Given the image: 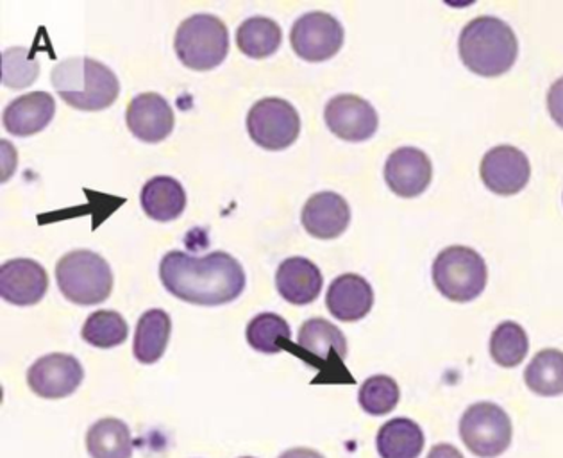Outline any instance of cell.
Returning a JSON list of instances; mask_svg holds the SVG:
<instances>
[{
	"label": "cell",
	"mask_w": 563,
	"mask_h": 458,
	"mask_svg": "<svg viewBox=\"0 0 563 458\" xmlns=\"http://www.w3.org/2000/svg\"><path fill=\"white\" fill-rule=\"evenodd\" d=\"M159 280L177 299L201 306L228 305L245 288L244 268L224 251L206 257L170 251L159 263Z\"/></svg>",
	"instance_id": "6da1fadb"
},
{
	"label": "cell",
	"mask_w": 563,
	"mask_h": 458,
	"mask_svg": "<svg viewBox=\"0 0 563 458\" xmlns=\"http://www.w3.org/2000/svg\"><path fill=\"white\" fill-rule=\"evenodd\" d=\"M460 57L476 76L499 77L516 65L519 42L510 25L496 17H479L460 34Z\"/></svg>",
	"instance_id": "7a4b0ae2"
},
{
	"label": "cell",
	"mask_w": 563,
	"mask_h": 458,
	"mask_svg": "<svg viewBox=\"0 0 563 458\" xmlns=\"http://www.w3.org/2000/svg\"><path fill=\"white\" fill-rule=\"evenodd\" d=\"M53 86L68 106L81 111L110 108L120 94L119 77L91 57H68L53 70Z\"/></svg>",
	"instance_id": "3957f363"
},
{
	"label": "cell",
	"mask_w": 563,
	"mask_h": 458,
	"mask_svg": "<svg viewBox=\"0 0 563 458\" xmlns=\"http://www.w3.org/2000/svg\"><path fill=\"white\" fill-rule=\"evenodd\" d=\"M174 51L185 67L211 70L230 53V31L216 14H191L177 28Z\"/></svg>",
	"instance_id": "277c9868"
},
{
	"label": "cell",
	"mask_w": 563,
	"mask_h": 458,
	"mask_svg": "<svg viewBox=\"0 0 563 458\" xmlns=\"http://www.w3.org/2000/svg\"><path fill=\"white\" fill-rule=\"evenodd\" d=\"M59 291L76 305H99L113 288V272L101 254L79 249L65 254L56 265Z\"/></svg>",
	"instance_id": "5b68a950"
},
{
	"label": "cell",
	"mask_w": 563,
	"mask_h": 458,
	"mask_svg": "<svg viewBox=\"0 0 563 458\" xmlns=\"http://www.w3.org/2000/svg\"><path fill=\"white\" fill-rule=\"evenodd\" d=\"M487 263L465 246H451L433 263V283L442 296L454 303H471L487 286Z\"/></svg>",
	"instance_id": "8992f818"
},
{
	"label": "cell",
	"mask_w": 563,
	"mask_h": 458,
	"mask_svg": "<svg viewBox=\"0 0 563 458\" xmlns=\"http://www.w3.org/2000/svg\"><path fill=\"white\" fill-rule=\"evenodd\" d=\"M511 421L496 403L482 401L468 406L460 421V437L476 457L496 458L511 443Z\"/></svg>",
	"instance_id": "52a82bcc"
},
{
	"label": "cell",
	"mask_w": 563,
	"mask_h": 458,
	"mask_svg": "<svg viewBox=\"0 0 563 458\" xmlns=\"http://www.w3.org/2000/svg\"><path fill=\"white\" fill-rule=\"evenodd\" d=\"M247 131L260 148L283 151L290 148L301 133V117L288 100L267 97L249 111Z\"/></svg>",
	"instance_id": "ba28073f"
},
{
	"label": "cell",
	"mask_w": 563,
	"mask_h": 458,
	"mask_svg": "<svg viewBox=\"0 0 563 458\" xmlns=\"http://www.w3.org/2000/svg\"><path fill=\"white\" fill-rule=\"evenodd\" d=\"M344 28L333 14L311 11L296 20L291 28L290 43L294 53L305 62H328L344 45Z\"/></svg>",
	"instance_id": "9c48e42d"
},
{
	"label": "cell",
	"mask_w": 563,
	"mask_h": 458,
	"mask_svg": "<svg viewBox=\"0 0 563 458\" xmlns=\"http://www.w3.org/2000/svg\"><path fill=\"white\" fill-rule=\"evenodd\" d=\"M85 371L76 357L51 353L38 358L27 371V383L36 396L62 400L70 396L81 385Z\"/></svg>",
	"instance_id": "30bf717a"
},
{
	"label": "cell",
	"mask_w": 563,
	"mask_h": 458,
	"mask_svg": "<svg viewBox=\"0 0 563 458\" xmlns=\"http://www.w3.org/2000/svg\"><path fill=\"white\" fill-rule=\"evenodd\" d=\"M324 119L331 133L345 142L373 139L379 126L373 105L353 94L333 97L325 105Z\"/></svg>",
	"instance_id": "8fae6325"
},
{
	"label": "cell",
	"mask_w": 563,
	"mask_h": 458,
	"mask_svg": "<svg viewBox=\"0 0 563 458\" xmlns=\"http://www.w3.org/2000/svg\"><path fill=\"white\" fill-rule=\"evenodd\" d=\"M479 174L488 190L497 196H516L530 182V160L520 149L497 145L483 156Z\"/></svg>",
	"instance_id": "7c38bea8"
},
{
	"label": "cell",
	"mask_w": 563,
	"mask_h": 458,
	"mask_svg": "<svg viewBox=\"0 0 563 458\" xmlns=\"http://www.w3.org/2000/svg\"><path fill=\"white\" fill-rule=\"evenodd\" d=\"M433 179V165L424 151L401 148L385 163V182L396 196L413 199L424 194Z\"/></svg>",
	"instance_id": "4fadbf2b"
},
{
	"label": "cell",
	"mask_w": 563,
	"mask_h": 458,
	"mask_svg": "<svg viewBox=\"0 0 563 458\" xmlns=\"http://www.w3.org/2000/svg\"><path fill=\"white\" fill-rule=\"evenodd\" d=\"M48 276L38 262L15 258L0 268V297L11 305L33 306L44 299Z\"/></svg>",
	"instance_id": "5bb4252c"
},
{
	"label": "cell",
	"mask_w": 563,
	"mask_h": 458,
	"mask_svg": "<svg viewBox=\"0 0 563 458\" xmlns=\"http://www.w3.org/2000/svg\"><path fill=\"white\" fill-rule=\"evenodd\" d=\"M125 122L136 139L158 143L173 133L176 117L165 97L147 91L131 99L125 110Z\"/></svg>",
	"instance_id": "9a60e30c"
},
{
	"label": "cell",
	"mask_w": 563,
	"mask_h": 458,
	"mask_svg": "<svg viewBox=\"0 0 563 458\" xmlns=\"http://www.w3.org/2000/svg\"><path fill=\"white\" fill-rule=\"evenodd\" d=\"M301 222L306 231L320 240L339 239L351 222V208L334 192H320L306 200Z\"/></svg>",
	"instance_id": "2e32d148"
},
{
	"label": "cell",
	"mask_w": 563,
	"mask_h": 458,
	"mask_svg": "<svg viewBox=\"0 0 563 458\" xmlns=\"http://www.w3.org/2000/svg\"><path fill=\"white\" fill-rule=\"evenodd\" d=\"M56 113L54 97L47 91H33L16 97L5 106L2 124L15 137H31L47 128Z\"/></svg>",
	"instance_id": "e0dca14e"
},
{
	"label": "cell",
	"mask_w": 563,
	"mask_h": 458,
	"mask_svg": "<svg viewBox=\"0 0 563 458\" xmlns=\"http://www.w3.org/2000/svg\"><path fill=\"white\" fill-rule=\"evenodd\" d=\"M325 305L336 319L356 323L373 310V286L358 274H342L328 288Z\"/></svg>",
	"instance_id": "ac0fdd59"
},
{
	"label": "cell",
	"mask_w": 563,
	"mask_h": 458,
	"mask_svg": "<svg viewBox=\"0 0 563 458\" xmlns=\"http://www.w3.org/2000/svg\"><path fill=\"white\" fill-rule=\"evenodd\" d=\"M322 272L308 258H287L277 268L276 286L283 299L291 305H310L322 291Z\"/></svg>",
	"instance_id": "d6986e66"
},
{
	"label": "cell",
	"mask_w": 563,
	"mask_h": 458,
	"mask_svg": "<svg viewBox=\"0 0 563 458\" xmlns=\"http://www.w3.org/2000/svg\"><path fill=\"white\" fill-rule=\"evenodd\" d=\"M142 208L151 219L158 222L176 220L187 206V192L181 183L170 176H156L148 179L140 194Z\"/></svg>",
	"instance_id": "ffe728a7"
},
{
	"label": "cell",
	"mask_w": 563,
	"mask_h": 458,
	"mask_svg": "<svg viewBox=\"0 0 563 458\" xmlns=\"http://www.w3.org/2000/svg\"><path fill=\"white\" fill-rule=\"evenodd\" d=\"M299 348L310 357L317 358L319 363H331L334 360L342 362L347 357V340L344 334L330 320L310 319L299 329L297 337Z\"/></svg>",
	"instance_id": "44dd1931"
},
{
	"label": "cell",
	"mask_w": 563,
	"mask_h": 458,
	"mask_svg": "<svg viewBox=\"0 0 563 458\" xmlns=\"http://www.w3.org/2000/svg\"><path fill=\"white\" fill-rule=\"evenodd\" d=\"M173 331V320L167 312L153 308L140 317L134 334L133 353L140 363L151 366L158 362L167 349Z\"/></svg>",
	"instance_id": "7402d4cb"
},
{
	"label": "cell",
	"mask_w": 563,
	"mask_h": 458,
	"mask_svg": "<svg viewBox=\"0 0 563 458\" xmlns=\"http://www.w3.org/2000/svg\"><path fill=\"white\" fill-rule=\"evenodd\" d=\"M376 446L382 458H417L424 448V434L416 421L396 417L379 428Z\"/></svg>",
	"instance_id": "603a6c76"
},
{
	"label": "cell",
	"mask_w": 563,
	"mask_h": 458,
	"mask_svg": "<svg viewBox=\"0 0 563 458\" xmlns=\"http://www.w3.org/2000/svg\"><path fill=\"white\" fill-rule=\"evenodd\" d=\"M87 448L91 458L133 457V437L124 421L104 417L90 426Z\"/></svg>",
	"instance_id": "cb8c5ba5"
},
{
	"label": "cell",
	"mask_w": 563,
	"mask_h": 458,
	"mask_svg": "<svg viewBox=\"0 0 563 458\" xmlns=\"http://www.w3.org/2000/svg\"><path fill=\"white\" fill-rule=\"evenodd\" d=\"M282 28L267 17L247 19L236 31V45L245 56L253 59L273 56L282 45Z\"/></svg>",
	"instance_id": "d4e9b609"
},
{
	"label": "cell",
	"mask_w": 563,
	"mask_h": 458,
	"mask_svg": "<svg viewBox=\"0 0 563 458\" xmlns=\"http://www.w3.org/2000/svg\"><path fill=\"white\" fill-rule=\"evenodd\" d=\"M525 382L534 394L544 397L563 394V353L559 349H544L534 355L525 371Z\"/></svg>",
	"instance_id": "484cf974"
},
{
	"label": "cell",
	"mask_w": 563,
	"mask_h": 458,
	"mask_svg": "<svg viewBox=\"0 0 563 458\" xmlns=\"http://www.w3.org/2000/svg\"><path fill=\"white\" fill-rule=\"evenodd\" d=\"M251 348L260 353H282L285 346L283 342H290L291 329L287 320L277 314H260L247 325L245 331Z\"/></svg>",
	"instance_id": "4316f807"
},
{
	"label": "cell",
	"mask_w": 563,
	"mask_h": 458,
	"mask_svg": "<svg viewBox=\"0 0 563 458\" xmlns=\"http://www.w3.org/2000/svg\"><path fill=\"white\" fill-rule=\"evenodd\" d=\"M530 351V340L525 328L514 320H506L494 329L490 337V355L501 368H517Z\"/></svg>",
	"instance_id": "83f0119b"
},
{
	"label": "cell",
	"mask_w": 563,
	"mask_h": 458,
	"mask_svg": "<svg viewBox=\"0 0 563 458\" xmlns=\"http://www.w3.org/2000/svg\"><path fill=\"white\" fill-rule=\"evenodd\" d=\"M128 334L130 328L124 317L113 310H99L91 314L81 329L82 339L99 349L117 348L125 342Z\"/></svg>",
	"instance_id": "f1b7e54d"
},
{
	"label": "cell",
	"mask_w": 563,
	"mask_h": 458,
	"mask_svg": "<svg viewBox=\"0 0 563 458\" xmlns=\"http://www.w3.org/2000/svg\"><path fill=\"white\" fill-rule=\"evenodd\" d=\"M399 397L401 392L396 380L385 374L365 380L358 394L360 406L371 415L390 414L399 403Z\"/></svg>",
	"instance_id": "f546056e"
},
{
	"label": "cell",
	"mask_w": 563,
	"mask_h": 458,
	"mask_svg": "<svg viewBox=\"0 0 563 458\" xmlns=\"http://www.w3.org/2000/svg\"><path fill=\"white\" fill-rule=\"evenodd\" d=\"M40 76V63L27 47H11L2 54V85L22 90Z\"/></svg>",
	"instance_id": "4dcf8cb0"
},
{
	"label": "cell",
	"mask_w": 563,
	"mask_h": 458,
	"mask_svg": "<svg viewBox=\"0 0 563 458\" xmlns=\"http://www.w3.org/2000/svg\"><path fill=\"white\" fill-rule=\"evenodd\" d=\"M548 110L554 122L563 129V77L554 81L548 91Z\"/></svg>",
	"instance_id": "1f68e13d"
},
{
	"label": "cell",
	"mask_w": 563,
	"mask_h": 458,
	"mask_svg": "<svg viewBox=\"0 0 563 458\" xmlns=\"http://www.w3.org/2000/svg\"><path fill=\"white\" fill-rule=\"evenodd\" d=\"M426 458H463V455L451 444H437Z\"/></svg>",
	"instance_id": "d6a6232c"
},
{
	"label": "cell",
	"mask_w": 563,
	"mask_h": 458,
	"mask_svg": "<svg viewBox=\"0 0 563 458\" xmlns=\"http://www.w3.org/2000/svg\"><path fill=\"white\" fill-rule=\"evenodd\" d=\"M279 458H324L319 451H313V449L308 448H294L288 449L285 454Z\"/></svg>",
	"instance_id": "836d02e7"
},
{
	"label": "cell",
	"mask_w": 563,
	"mask_h": 458,
	"mask_svg": "<svg viewBox=\"0 0 563 458\" xmlns=\"http://www.w3.org/2000/svg\"><path fill=\"white\" fill-rule=\"evenodd\" d=\"M242 458H253V457H242Z\"/></svg>",
	"instance_id": "e575fe53"
}]
</instances>
